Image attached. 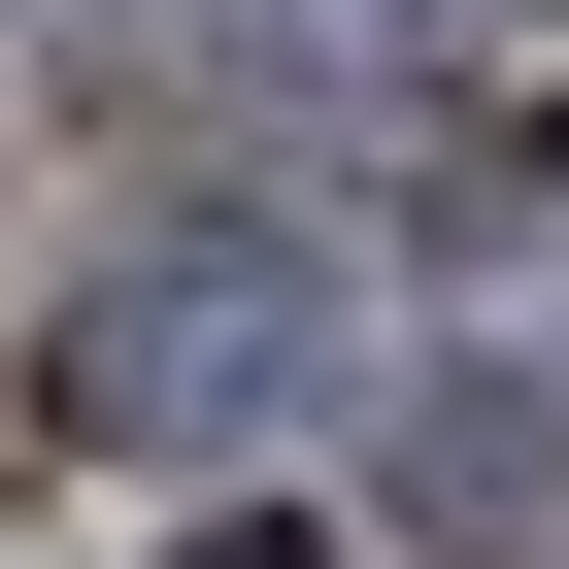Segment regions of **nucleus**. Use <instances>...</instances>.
Listing matches in <instances>:
<instances>
[{
    "mask_svg": "<svg viewBox=\"0 0 569 569\" xmlns=\"http://www.w3.org/2000/svg\"><path fill=\"white\" fill-rule=\"evenodd\" d=\"M402 536L436 569H569V369H436L402 402Z\"/></svg>",
    "mask_w": 569,
    "mask_h": 569,
    "instance_id": "nucleus-2",
    "label": "nucleus"
},
{
    "mask_svg": "<svg viewBox=\"0 0 569 569\" xmlns=\"http://www.w3.org/2000/svg\"><path fill=\"white\" fill-rule=\"evenodd\" d=\"M34 402L134 436V469H201V436H268V402H336V234H101L68 302H34Z\"/></svg>",
    "mask_w": 569,
    "mask_h": 569,
    "instance_id": "nucleus-1",
    "label": "nucleus"
},
{
    "mask_svg": "<svg viewBox=\"0 0 569 569\" xmlns=\"http://www.w3.org/2000/svg\"><path fill=\"white\" fill-rule=\"evenodd\" d=\"M168 569H336V536H168Z\"/></svg>",
    "mask_w": 569,
    "mask_h": 569,
    "instance_id": "nucleus-3",
    "label": "nucleus"
}]
</instances>
